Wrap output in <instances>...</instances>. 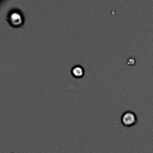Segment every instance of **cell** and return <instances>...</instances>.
<instances>
[{
    "label": "cell",
    "mask_w": 153,
    "mask_h": 153,
    "mask_svg": "<svg viewBox=\"0 0 153 153\" xmlns=\"http://www.w3.org/2000/svg\"><path fill=\"white\" fill-rule=\"evenodd\" d=\"M8 20H9V22L11 23V25H13V27H19V26L22 25V23H23L22 14L16 11H13V13H11L9 14Z\"/></svg>",
    "instance_id": "2"
},
{
    "label": "cell",
    "mask_w": 153,
    "mask_h": 153,
    "mask_svg": "<svg viewBox=\"0 0 153 153\" xmlns=\"http://www.w3.org/2000/svg\"><path fill=\"white\" fill-rule=\"evenodd\" d=\"M71 74L75 78H82L84 75V69L82 66L77 65L71 69Z\"/></svg>",
    "instance_id": "3"
},
{
    "label": "cell",
    "mask_w": 153,
    "mask_h": 153,
    "mask_svg": "<svg viewBox=\"0 0 153 153\" xmlns=\"http://www.w3.org/2000/svg\"><path fill=\"white\" fill-rule=\"evenodd\" d=\"M121 122L125 126H127V127L133 126L137 123V116L134 112H133L131 110L126 111L122 115Z\"/></svg>",
    "instance_id": "1"
}]
</instances>
